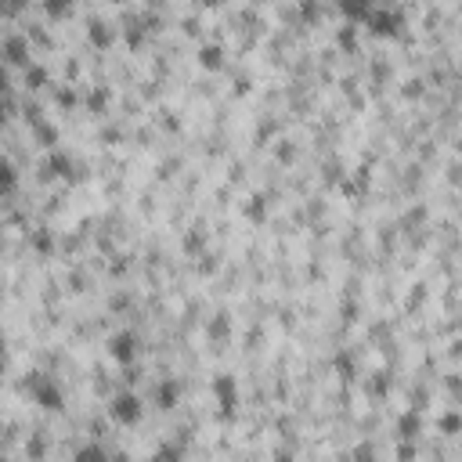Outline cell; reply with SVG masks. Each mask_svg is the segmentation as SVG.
Masks as SVG:
<instances>
[{
	"label": "cell",
	"instance_id": "1",
	"mask_svg": "<svg viewBox=\"0 0 462 462\" xmlns=\"http://www.w3.org/2000/svg\"><path fill=\"white\" fill-rule=\"evenodd\" d=\"M145 415V401L134 394V390H123V394H116L108 401V419L116 426H137Z\"/></svg>",
	"mask_w": 462,
	"mask_h": 462
},
{
	"label": "cell",
	"instance_id": "2",
	"mask_svg": "<svg viewBox=\"0 0 462 462\" xmlns=\"http://www.w3.org/2000/svg\"><path fill=\"white\" fill-rule=\"evenodd\" d=\"M25 390H30L33 404H40V408H47V412H62V386L54 383L51 376L33 372L30 380H25Z\"/></svg>",
	"mask_w": 462,
	"mask_h": 462
},
{
	"label": "cell",
	"instance_id": "3",
	"mask_svg": "<svg viewBox=\"0 0 462 462\" xmlns=\"http://www.w3.org/2000/svg\"><path fill=\"white\" fill-rule=\"evenodd\" d=\"M137 354H141V340H137L134 329H119L108 336V358L116 365H134Z\"/></svg>",
	"mask_w": 462,
	"mask_h": 462
},
{
	"label": "cell",
	"instance_id": "4",
	"mask_svg": "<svg viewBox=\"0 0 462 462\" xmlns=\"http://www.w3.org/2000/svg\"><path fill=\"white\" fill-rule=\"evenodd\" d=\"M213 394H217V404H220V415H231L235 401H239V390H235L231 376H217V380H213Z\"/></svg>",
	"mask_w": 462,
	"mask_h": 462
},
{
	"label": "cell",
	"instance_id": "5",
	"mask_svg": "<svg viewBox=\"0 0 462 462\" xmlns=\"http://www.w3.org/2000/svg\"><path fill=\"white\" fill-rule=\"evenodd\" d=\"M73 462H127V455H123V452H116V455H112L105 444L91 441V444H83V448H80Z\"/></svg>",
	"mask_w": 462,
	"mask_h": 462
},
{
	"label": "cell",
	"instance_id": "6",
	"mask_svg": "<svg viewBox=\"0 0 462 462\" xmlns=\"http://www.w3.org/2000/svg\"><path fill=\"white\" fill-rule=\"evenodd\" d=\"M177 397H181L177 383L174 380H159V386H156V404H159V408H174Z\"/></svg>",
	"mask_w": 462,
	"mask_h": 462
},
{
	"label": "cell",
	"instance_id": "7",
	"mask_svg": "<svg viewBox=\"0 0 462 462\" xmlns=\"http://www.w3.org/2000/svg\"><path fill=\"white\" fill-rule=\"evenodd\" d=\"M199 62H203V69H209V73H217V69L224 65V51H220L217 44H206V47L199 51Z\"/></svg>",
	"mask_w": 462,
	"mask_h": 462
},
{
	"label": "cell",
	"instance_id": "8",
	"mask_svg": "<svg viewBox=\"0 0 462 462\" xmlns=\"http://www.w3.org/2000/svg\"><path fill=\"white\" fill-rule=\"evenodd\" d=\"M47 166H51V170L58 174V177H73V163H69V156H65V152H51Z\"/></svg>",
	"mask_w": 462,
	"mask_h": 462
},
{
	"label": "cell",
	"instance_id": "9",
	"mask_svg": "<svg viewBox=\"0 0 462 462\" xmlns=\"http://www.w3.org/2000/svg\"><path fill=\"white\" fill-rule=\"evenodd\" d=\"M4 51H8V58H11V62H25V58H30V54H25L22 36H8V40H4Z\"/></svg>",
	"mask_w": 462,
	"mask_h": 462
},
{
	"label": "cell",
	"instance_id": "10",
	"mask_svg": "<svg viewBox=\"0 0 462 462\" xmlns=\"http://www.w3.org/2000/svg\"><path fill=\"white\" fill-rule=\"evenodd\" d=\"M148 462H181V452H177L174 444H159L156 452H152V459H148Z\"/></svg>",
	"mask_w": 462,
	"mask_h": 462
},
{
	"label": "cell",
	"instance_id": "11",
	"mask_svg": "<svg viewBox=\"0 0 462 462\" xmlns=\"http://www.w3.org/2000/svg\"><path fill=\"white\" fill-rule=\"evenodd\" d=\"M415 430H419V415L408 412V415L401 419V433H404V437H415Z\"/></svg>",
	"mask_w": 462,
	"mask_h": 462
},
{
	"label": "cell",
	"instance_id": "12",
	"mask_svg": "<svg viewBox=\"0 0 462 462\" xmlns=\"http://www.w3.org/2000/svg\"><path fill=\"white\" fill-rule=\"evenodd\" d=\"M91 40H94V44H97V47H105V44H108V40H112V33L105 30V25H91Z\"/></svg>",
	"mask_w": 462,
	"mask_h": 462
},
{
	"label": "cell",
	"instance_id": "13",
	"mask_svg": "<svg viewBox=\"0 0 462 462\" xmlns=\"http://www.w3.org/2000/svg\"><path fill=\"white\" fill-rule=\"evenodd\" d=\"M441 430H448V433L462 430V415H444V419H441Z\"/></svg>",
	"mask_w": 462,
	"mask_h": 462
},
{
	"label": "cell",
	"instance_id": "14",
	"mask_svg": "<svg viewBox=\"0 0 462 462\" xmlns=\"http://www.w3.org/2000/svg\"><path fill=\"white\" fill-rule=\"evenodd\" d=\"M25 80H30V83H44V80H47V73H44L40 65H30V69H25Z\"/></svg>",
	"mask_w": 462,
	"mask_h": 462
},
{
	"label": "cell",
	"instance_id": "15",
	"mask_svg": "<svg viewBox=\"0 0 462 462\" xmlns=\"http://www.w3.org/2000/svg\"><path fill=\"white\" fill-rule=\"evenodd\" d=\"M33 246H36V249H44V253H47V249H51V239H47V231H36Z\"/></svg>",
	"mask_w": 462,
	"mask_h": 462
},
{
	"label": "cell",
	"instance_id": "16",
	"mask_svg": "<svg viewBox=\"0 0 462 462\" xmlns=\"http://www.w3.org/2000/svg\"><path fill=\"white\" fill-rule=\"evenodd\" d=\"M358 462H376V459H372V452H369V448H365V444H361V448H358Z\"/></svg>",
	"mask_w": 462,
	"mask_h": 462
}]
</instances>
